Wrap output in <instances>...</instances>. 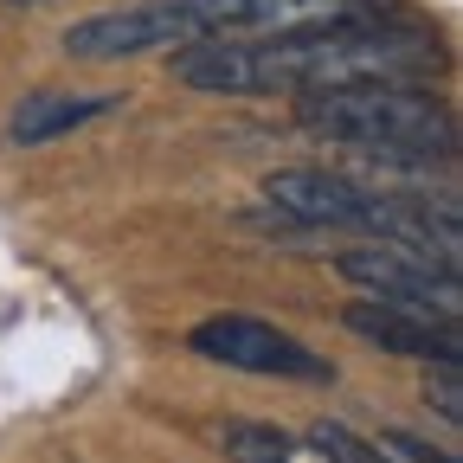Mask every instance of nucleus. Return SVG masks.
Returning a JSON list of instances; mask_svg holds the SVG:
<instances>
[{"label":"nucleus","mask_w":463,"mask_h":463,"mask_svg":"<svg viewBox=\"0 0 463 463\" xmlns=\"http://www.w3.org/2000/svg\"><path fill=\"white\" fill-rule=\"evenodd\" d=\"M341 322L354 328L361 341L386 347V354H412V361H431V367H457V354H463L457 322L450 316H431V309H405V303L361 297V303H347Z\"/></svg>","instance_id":"39448f33"},{"label":"nucleus","mask_w":463,"mask_h":463,"mask_svg":"<svg viewBox=\"0 0 463 463\" xmlns=\"http://www.w3.org/2000/svg\"><path fill=\"white\" fill-rule=\"evenodd\" d=\"M123 97H97V90H26L20 97V109H14V123H7V136L20 142V148H39V142H58V136H71V129H84V123H97V116H109Z\"/></svg>","instance_id":"423d86ee"},{"label":"nucleus","mask_w":463,"mask_h":463,"mask_svg":"<svg viewBox=\"0 0 463 463\" xmlns=\"http://www.w3.org/2000/svg\"><path fill=\"white\" fill-rule=\"evenodd\" d=\"M200 20L187 0H136L116 14H90L65 33V52L84 65H116V58H142V52H187L200 45Z\"/></svg>","instance_id":"7ed1b4c3"},{"label":"nucleus","mask_w":463,"mask_h":463,"mask_svg":"<svg viewBox=\"0 0 463 463\" xmlns=\"http://www.w3.org/2000/svg\"><path fill=\"white\" fill-rule=\"evenodd\" d=\"M297 123L335 148H354L392 167H425L457 148V116L419 84H347L297 103Z\"/></svg>","instance_id":"f257e3e1"},{"label":"nucleus","mask_w":463,"mask_h":463,"mask_svg":"<svg viewBox=\"0 0 463 463\" xmlns=\"http://www.w3.org/2000/svg\"><path fill=\"white\" fill-rule=\"evenodd\" d=\"M335 270L347 283H361L373 303H405V309H431L457 322V258L419 251V245H373L361 239L354 251H341Z\"/></svg>","instance_id":"f03ea898"},{"label":"nucleus","mask_w":463,"mask_h":463,"mask_svg":"<svg viewBox=\"0 0 463 463\" xmlns=\"http://www.w3.org/2000/svg\"><path fill=\"white\" fill-rule=\"evenodd\" d=\"M219 450L232 463H328L309 431H283V425H264V419H232L219 431Z\"/></svg>","instance_id":"0eeeda50"},{"label":"nucleus","mask_w":463,"mask_h":463,"mask_svg":"<svg viewBox=\"0 0 463 463\" xmlns=\"http://www.w3.org/2000/svg\"><path fill=\"white\" fill-rule=\"evenodd\" d=\"M187 347L200 361H219V367H239V373H277V380H335V367L303 347L297 335H283L258 316H206Z\"/></svg>","instance_id":"20e7f679"},{"label":"nucleus","mask_w":463,"mask_h":463,"mask_svg":"<svg viewBox=\"0 0 463 463\" xmlns=\"http://www.w3.org/2000/svg\"><path fill=\"white\" fill-rule=\"evenodd\" d=\"M425 399H438V412L457 425V419H463V405H457V367H438V373L425 380Z\"/></svg>","instance_id":"6e6552de"}]
</instances>
